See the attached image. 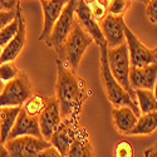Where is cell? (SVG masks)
<instances>
[{"label":"cell","mask_w":157,"mask_h":157,"mask_svg":"<svg viewBox=\"0 0 157 157\" xmlns=\"http://www.w3.org/2000/svg\"><path fill=\"white\" fill-rule=\"evenodd\" d=\"M90 96L92 89L77 74V71L57 59L56 98L59 103L62 120L79 121L82 108Z\"/></svg>","instance_id":"obj_1"},{"label":"cell","mask_w":157,"mask_h":157,"mask_svg":"<svg viewBox=\"0 0 157 157\" xmlns=\"http://www.w3.org/2000/svg\"><path fill=\"white\" fill-rule=\"evenodd\" d=\"M15 15H17V9L15 10H0V30L14 20Z\"/></svg>","instance_id":"obj_29"},{"label":"cell","mask_w":157,"mask_h":157,"mask_svg":"<svg viewBox=\"0 0 157 157\" xmlns=\"http://www.w3.org/2000/svg\"><path fill=\"white\" fill-rule=\"evenodd\" d=\"M124 38L129 53L131 67H143V65L157 62L155 59L153 52L140 40L137 35L128 28L127 24L124 27Z\"/></svg>","instance_id":"obj_9"},{"label":"cell","mask_w":157,"mask_h":157,"mask_svg":"<svg viewBox=\"0 0 157 157\" xmlns=\"http://www.w3.org/2000/svg\"><path fill=\"white\" fill-rule=\"evenodd\" d=\"M131 6V0H109L107 4V11L112 15H123Z\"/></svg>","instance_id":"obj_25"},{"label":"cell","mask_w":157,"mask_h":157,"mask_svg":"<svg viewBox=\"0 0 157 157\" xmlns=\"http://www.w3.org/2000/svg\"><path fill=\"white\" fill-rule=\"evenodd\" d=\"M112 120L114 128L118 131L121 135L129 136L131 131H132L137 123L138 116L133 112L132 108L129 107H114L112 111Z\"/></svg>","instance_id":"obj_18"},{"label":"cell","mask_w":157,"mask_h":157,"mask_svg":"<svg viewBox=\"0 0 157 157\" xmlns=\"http://www.w3.org/2000/svg\"><path fill=\"white\" fill-rule=\"evenodd\" d=\"M146 15L152 24L157 25V0H148L146 4Z\"/></svg>","instance_id":"obj_28"},{"label":"cell","mask_w":157,"mask_h":157,"mask_svg":"<svg viewBox=\"0 0 157 157\" xmlns=\"http://www.w3.org/2000/svg\"><path fill=\"white\" fill-rule=\"evenodd\" d=\"M47 102H48V98H45L43 94L33 93L32 97L25 102L21 107L29 116L39 117V114H40L43 112V109L45 108Z\"/></svg>","instance_id":"obj_22"},{"label":"cell","mask_w":157,"mask_h":157,"mask_svg":"<svg viewBox=\"0 0 157 157\" xmlns=\"http://www.w3.org/2000/svg\"><path fill=\"white\" fill-rule=\"evenodd\" d=\"M145 157H157V147H148L145 151Z\"/></svg>","instance_id":"obj_32"},{"label":"cell","mask_w":157,"mask_h":157,"mask_svg":"<svg viewBox=\"0 0 157 157\" xmlns=\"http://www.w3.org/2000/svg\"><path fill=\"white\" fill-rule=\"evenodd\" d=\"M39 2L43 9V30L39 35V40L44 42L60 17L68 0H39Z\"/></svg>","instance_id":"obj_15"},{"label":"cell","mask_w":157,"mask_h":157,"mask_svg":"<svg viewBox=\"0 0 157 157\" xmlns=\"http://www.w3.org/2000/svg\"><path fill=\"white\" fill-rule=\"evenodd\" d=\"M17 18H18V32L14 38L3 48V53L0 57V63L4 62H14L20 53L24 50L25 44H27V21H25L23 8L19 3L17 6Z\"/></svg>","instance_id":"obj_8"},{"label":"cell","mask_w":157,"mask_h":157,"mask_svg":"<svg viewBox=\"0 0 157 157\" xmlns=\"http://www.w3.org/2000/svg\"><path fill=\"white\" fill-rule=\"evenodd\" d=\"M4 87H5V83L2 79H0V94H2V92L4 90Z\"/></svg>","instance_id":"obj_36"},{"label":"cell","mask_w":157,"mask_h":157,"mask_svg":"<svg viewBox=\"0 0 157 157\" xmlns=\"http://www.w3.org/2000/svg\"><path fill=\"white\" fill-rule=\"evenodd\" d=\"M19 69L14 62H4L0 63V79L4 83L13 81L19 74Z\"/></svg>","instance_id":"obj_23"},{"label":"cell","mask_w":157,"mask_h":157,"mask_svg":"<svg viewBox=\"0 0 157 157\" xmlns=\"http://www.w3.org/2000/svg\"><path fill=\"white\" fill-rule=\"evenodd\" d=\"M34 93L29 75L24 71L13 81L5 83L4 90L0 94V107H21Z\"/></svg>","instance_id":"obj_4"},{"label":"cell","mask_w":157,"mask_h":157,"mask_svg":"<svg viewBox=\"0 0 157 157\" xmlns=\"http://www.w3.org/2000/svg\"><path fill=\"white\" fill-rule=\"evenodd\" d=\"M35 157H65L64 155H62L56 147H53V146H49V147H47V148H44L43 151H40L39 152Z\"/></svg>","instance_id":"obj_30"},{"label":"cell","mask_w":157,"mask_h":157,"mask_svg":"<svg viewBox=\"0 0 157 157\" xmlns=\"http://www.w3.org/2000/svg\"><path fill=\"white\" fill-rule=\"evenodd\" d=\"M101 49V79L102 84L104 88V93L107 96V99L109 103L114 107H129L132 108L133 112L140 116V109L137 106L136 97L129 94L127 90L114 79V77L111 73L109 65H108V59H107V45H103L99 48Z\"/></svg>","instance_id":"obj_2"},{"label":"cell","mask_w":157,"mask_h":157,"mask_svg":"<svg viewBox=\"0 0 157 157\" xmlns=\"http://www.w3.org/2000/svg\"><path fill=\"white\" fill-rule=\"evenodd\" d=\"M107 59L112 75L129 94L135 96V90L129 83V72H131V60L126 42L116 48H107Z\"/></svg>","instance_id":"obj_5"},{"label":"cell","mask_w":157,"mask_h":157,"mask_svg":"<svg viewBox=\"0 0 157 157\" xmlns=\"http://www.w3.org/2000/svg\"><path fill=\"white\" fill-rule=\"evenodd\" d=\"M107 2H104V0H98V2L93 3L92 5H89V10H90V14H92V17L99 23L101 20L104 19V17H106L108 14L107 11Z\"/></svg>","instance_id":"obj_27"},{"label":"cell","mask_w":157,"mask_h":157,"mask_svg":"<svg viewBox=\"0 0 157 157\" xmlns=\"http://www.w3.org/2000/svg\"><path fill=\"white\" fill-rule=\"evenodd\" d=\"M157 129V111L143 113L138 116L135 128L131 131L129 136H147Z\"/></svg>","instance_id":"obj_20"},{"label":"cell","mask_w":157,"mask_h":157,"mask_svg":"<svg viewBox=\"0 0 157 157\" xmlns=\"http://www.w3.org/2000/svg\"><path fill=\"white\" fill-rule=\"evenodd\" d=\"M93 43L94 42L92 36L84 30L81 23L75 18L71 34L68 35L62 48L57 52V54L59 56V59L64 62L69 68H72L73 71H78L83 56Z\"/></svg>","instance_id":"obj_3"},{"label":"cell","mask_w":157,"mask_h":157,"mask_svg":"<svg viewBox=\"0 0 157 157\" xmlns=\"http://www.w3.org/2000/svg\"><path fill=\"white\" fill-rule=\"evenodd\" d=\"M0 157H9V151L5 147V143L0 141Z\"/></svg>","instance_id":"obj_33"},{"label":"cell","mask_w":157,"mask_h":157,"mask_svg":"<svg viewBox=\"0 0 157 157\" xmlns=\"http://www.w3.org/2000/svg\"><path fill=\"white\" fill-rule=\"evenodd\" d=\"M78 0H68L67 4H65L60 17L58 18V20L56 21L53 29H52L50 34L48 35V38L44 40L45 45L48 48L54 49L56 52H58L62 45L64 44V42L67 40L68 35L72 32L73 24L75 21V6H77Z\"/></svg>","instance_id":"obj_6"},{"label":"cell","mask_w":157,"mask_h":157,"mask_svg":"<svg viewBox=\"0 0 157 157\" xmlns=\"http://www.w3.org/2000/svg\"><path fill=\"white\" fill-rule=\"evenodd\" d=\"M157 79V62L143 65V67H131L129 83L133 90L147 89L152 90Z\"/></svg>","instance_id":"obj_14"},{"label":"cell","mask_w":157,"mask_h":157,"mask_svg":"<svg viewBox=\"0 0 157 157\" xmlns=\"http://www.w3.org/2000/svg\"><path fill=\"white\" fill-rule=\"evenodd\" d=\"M113 157H135V148L128 141H120L113 148Z\"/></svg>","instance_id":"obj_26"},{"label":"cell","mask_w":157,"mask_h":157,"mask_svg":"<svg viewBox=\"0 0 157 157\" xmlns=\"http://www.w3.org/2000/svg\"><path fill=\"white\" fill-rule=\"evenodd\" d=\"M136 2H138V3H142V4H145V5H146V4L148 3V0H136Z\"/></svg>","instance_id":"obj_38"},{"label":"cell","mask_w":157,"mask_h":157,"mask_svg":"<svg viewBox=\"0 0 157 157\" xmlns=\"http://www.w3.org/2000/svg\"><path fill=\"white\" fill-rule=\"evenodd\" d=\"M49 146V141L33 136H20L6 140L5 142V147L9 151V157H35L39 152Z\"/></svg>","instance_id":"obj_7"},{"label":"cell","mask_w":157,"mask_h":157,"mask_svg":"<svg viewBox=\"0 0 157 157\" xmlns=\"http://www.w3.org/2000/svg\"><path fill=\"white\" fill-rule=\"evenodd\" d=\"M79 121H71V120H62L60 124L56 129V132L52 135L49 142L50 145L56 147L62 155H67L72 143L77 136L79 129Z\"/></svg>","instance_id":"obj_11"},{"label":"cell","mask_w":157,"mask_h":157,"mask_svg":"<svg viewBox=\"0 0 157 157\" xmlns=\"http://www.w3.org/2000/svg\"><path fill=\"white\" fill-rule=\"evenodd\" d=\"M65 157H96V151L84 126H79L77 136Z\"/></svg>","instance_id":"obj_17"},{"label":"cell","mask_w":157,"mask_h":157,"mask_svg":"<svg viewBox=\"0 0 157 157\" xmlns=\"http://www.w3.org/2000/svg\"><path fill=\"white\" fill-rule=\"evenodd\" d=\"M104 2H107V3H108V2H109V0H104Z\"/></svg>","instance_id":"obj_41"},{"label":"cell","mask_w":157,"mask_h":157,"mask_svg":"<svg viewBox=\"0 0 157 157\" xmlns=\"http://www.w3.org/2000/svg\"><path fill=\"white\" fill-rule=\"evenodd\" d=\"M39 126H40V132L44 140L49 141L52 135L56 132V129L62 122L60 108L57 98H48L47 106L43 112L39 114Z\"/></svg>","instance_id":"obj_12"},{"label":"cell","mask_w":157,"mask_h":157,"mask_svg":"<svg viewBox=\"0 0 157 157\" xmlns=\"http://www.w3.org/2000/svg\"><path fill=\"white\" fill-rule=\"evenodd\" d=\"M75 18L81 23V25L84 28V30L92 36L93 42L101 48L106 45V40L102 34L99 23L92 17L89 8L83 3V0H78L77 6H75Z\"/></svg>","instance_id":"obj_13"},{"label":"cell","mask_w":157,"mask_h":157,"mask_svg":"<svg viewBox=\"0 0 157 157\" xmlns=\"http://www.w3.org/2000/svg\"><path fill=\"white\" fill-rule=\"evenodd\" d=\"M96 2H98V0H83V3H84L87 6L92 5V4H93V3H96Z\"/></svg>","instance_id":"obj_34"},{"label":"cell","mask_w":157,"mask_h":157,"mask_svg":"<svg viewBox=\"0 0 157 157\" xmlns=\"http://www.w3.org/2000/svg\"><path fill=\"white\" fill-rule=\"evenodd\" d=\"M18 18L15 15V19L11 23H9L6 27H4L2 30H0V48H4L18 32Z\"/></svg>","instance_id":"obj_24"},{"label":"cell","mask_w":157,"mask_h":157,"mask_svg":"<svg viewBox=\"0 0 157 157\" xmlns=\"http://www.w3.org/2000/svg\"><path fill=\"white\" fill-rule=\"evenodd\" d=\"M20 0H0V10H15Z\"/></svg>","instance_id":"obj_31"},{"label":"cell","mask_w":157,"mask_h":157,"mask_svg":"<svg viewBox=\"0 0 157 157\" xmlns=\"http://www.w3.org/2000/svg\"><path fill=\"white\" fill-rule=\"evenodd\" d=\"M20 136H33V137H38V138H43L38 117L29 116L23 109V107H21V109L17 117V121L8 136V140L20 137Z\"/></svg>","instance_id":"obj_16"},{"label":"cell","mask_w":157,"mask_h":157,"mask_svg":"<svg viewBox=\"0 0 157 157\" xmlns=\"http://www.w3.org/2000/svg\"><path fill=\"white\" fill-rule=\"evenodd\" d=\"M135 96H136L137 106H138V109H140L141 114L157 111V98L155 97L152 90L136 89Z\"/></svg>","instance_id":"obj_21"},{"label":"cell","mask_w":157,"mask_h":157,"mask_svg":"<svg viewBox=\"0 0 157 157\" xmlns=\"http://www.w3.org/2000/svg\"><path fill=\"white\" fill-rule=\"evenodd\" d=\"M152 52H153V56H155V59L157 60V47H156L155 49H152Z\"/></svg>","instance_id":"obj_37"},{"label":"cell","mask_w":157,"mask_h":157,"mask_svg":"<svg viewBox=\"0 0 157 157\" xmlns=\"http://www.w3.org/2000/svg\"><path fill=\"white\" fill-rule=\"evenodd\" d=\"M2 53H3V48H0V57H2Z\"/></svg>","instance_id":"obj_39"},{"label":"cell","mask_w":157,"mask_h":157,"mask_svg":"<svg viewBox=\"0 0 157 157\" xmlns=\"http://www.w3.org/2000/svg\"><path fill=\"white\" fill-rule=\"evenodd\" d=\"M155 147H157V142H156V143H155Z\"/></svg>","instance_id":"obj_40"},{"label":"cell","mask_w":157,"mask_h":157,"mask_svg":"<svg viewBox=\"0 0 157 157\" xmlns=\"http://www.w3.org/2000/svg\"><path fill=\"white\" fill-rule=\"evenodd\" d=\"M21 107H0V141L6 142Z\"/></svg>","instance_id":"obj_19"},{"label":"cell","mask_w":157,"mask_h":157,"mask_svg":"<svg viewBox=\"0 0 157 157\" xmlns=\"http://www.w3.org/2000/svg\"><path fill=\"white\" fill-rule=\"evenodd\" d=\"M102 34L106 40L107 48H116L126 42L124 27L126 21L123 15H112L107 14L103 20L99 21Z\"/></svg>","instance_id":"obj_10"},{"label":"cell","mask_w":157,"mask_h":157,"mask_svg":"<svg viewBox=\"0 0 157 157\" xmlns=\"http://www.w3.org/2000/svg\"><path fill=\"white\" fill-rule=\"evenodd\" d=\"M152 92H153L155 97L157 98V79H156V82H155V86H153V89H152Z\"/></svg>","instance_id":"obj_35"}]
</instances>
